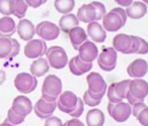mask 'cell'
I'll list each match as a JSON object with an SVG mask.
<instances>
[{"label":"cell","mask_w":148,"mask_h":126,"mask_svg":"<svg viewBox=\"0 0 148 126\" xmlns=\"http://www.w3.org/2000/svg\"><path fill=\"white\" fill-rule=\"evenodd\" d=\"M45 56L50 65V68H53L55 70L64 69L69 62L66 51L59 45H53L49 47Z\"/></svg>","instance_id":"6da1fadb"},{"label":"cell","mask_w":148,"mask_h":126,"mask_svg":"<svg viewBox=\"0 0 148 126\" xmlns=\"http://www.w3.org/2000/svg\"><path fill=\"white\" fill-rule=\"evenodd\" d=\"M14 87L19 93L27 95L36 90L38 86V79L31 73H19L14 78Z\"/></svg>","instance_id":"7a4b0ae2"},{"label":"cell","mask_w":148,"mask_h":126,"mask_svg":"<svg viewBox=\"0 0 148 126\" xmlns=\"http://www.w3.org/2000/svg\"><path fill=\"white\" fill-rule=\"evenodd\" d=\"M97 65L101 70L105 72L114 71L117 65L118 61V53L114 49L113 47H103L101 54L97 57Z\"/></svg>","instance_id":"3957f363"},{"label":"cell","mask_w":148,"mask_h":126,"mask_svg":"<svg viewBox=\"0 0 148 126\" xmlns=\"http://www.w3.org/2000/svg\"><path fill=\"white\" fill-rule=\"evenodd\" d=\"M47 43L41 39H33L27 43L23 49L25 56L27 59L36 60L42 58L47 53Z\"/></svg>","instance_id":"277c9868"},{"label":"cell","mask_w":148,"mask_h":126,"mask_svg":"<svg viewBox=\"0 0 148 126\" xmlns=\"http://www.w3.org/2000/svg\"><path fill=\"white\" fill-rule=\"evenodd\" d=\"M36 35L45 41H52L58 39L60 28L57 24L51 21H42L36 26Z\"/></svg>","instance_id":"5b68a950"},{"label":"cell","mask_w":148,"mask_h":126,"mask_svg":"<svg viewBox=\"0 0 148 126\" xmlns=\"http://www.w3.org/2000/svg\"><path fill=\"white\" fill-rule=\"evenodd\" d=\"M78 97L72 91H64L59 95L57 99V108L61 112L70 114L76 107Z\"/></svg>","instance_id":"8992f818"},{"label":"cell","mask_w":148,"mask_h":126,"mask_svg":"<svg viewBox=\"0 0 148 126\" xmlns=\"http://www.w3.org/2000/svg\"><path fill=\"white\" fill-rule=\"evenodd\" d=\"M62 89H63L62 80L58 76L49 75L44 79L42 85V94H47L58 98L62 93Z\"/></svg>","instance_id":"52a82bcc"},{"label":"cell","mask_w":148,"mask_h":126,"mask_svg":"<svg viewBox=\"0 0 148 126\" xmlns=\"http://www.w3.org/2000/svg\"><path fill=\"white\" fill-rule=\"evenodd\" d=\"M77 51H78V55H77L78 58L85 63H93V61L97 59L99 54L97 45L88 39L79 47Z\"/></svg>","instance_id":"ba28073f"},{"label":"cell","mask_w":148,"mask_h":126,"mask_svg":"<svg viewBox=\"0 0 148 126\" xmlns=\"http://www.w3.org/2000/svg\"><path fill=\"white\" fill-rule=\"evenodd\" d=\"M11 109L17 115L25 118L32 113V111L34 110V106L29 98L25 95H19L13 99Z\"/></svg>","instance_id":"9c48e42d"},{"label":"cell","mask_w":148,"mask_h":126,"mask_svg":"<svg viewBox=\"0 0 148 126\" xmlns=\"http://www.w3.org/2000/svg\"><path fill=\"white\" fill-rule=\"evenodd\" d=\"M57 108V102H48L40 98L34 106V112L41 119H47L53 115Z\"/></svg>","instance_id":"30bf717a"},{"label":"cell","mask_w":148,"mask_h":126,"mask_svg":"<svg viewBox=\"0 0 148 126\" xmlns=\"http://www.w3.org/2000/svg\"><path fill=\"white\" fill-rule=\"evenodd\" d=\"M86 83L88 86L87 91L91 93H103L107 92V83L103 77L97 72H91L86 77Z\"/></svg>","instance_id":"8fae6325"},{"label":"cell","mask_w":148,"mask_h":126,"mask_svg":"<svg viewBox=\"0 0 148 126\" xmlns=\"http://www.w3.org/2000/svg\"><path fill=\"white\" fill-rule=\"evenodd\" d=\"M16 33L19 39L25 41H29L34 39L36 35V26L34 23L29 19H19L18 23L16 24Z\"/></svg>","instance_id":"7c38bea8"},{"label":"cell","mask_w":148,"mask_h":126,"mask_svg":"<svg viewBox=\"0 0 148 126\" xmlns=\"http://www.w3.org/2000/svg\"><path fill=\"white\" fill-rule=\"evenodd\" d=\"M131 115H132L131 105H129V104L124 101H121L116 104L110 116H111L116 122L123 123V122L127 121Z\"/></svg>","instance_id":"4fadbf2b"},{"label":"cell","mask_w":148,"mask_h":126,"mask_svg":"<svg viewBox=\"0 0 148 126\" xmlns=\"http://www.w3.org/2000/svg\"><path fill=\"white\" fill-rule=\"evenodd\" d=\"M87 37L91 39V41L97 43H101L107 39V31L103 27V25L99 21H92L87 24L86 28Z\"/></svg>","instance_id":"5bb4252c"},{"label":"cell","mask_w":148,"mask_h":126,"mask_svg":"<svg viewBox=\"0 0 148 126\" xmlns=\"http://www.w3.org/2000/svg\"><path fill=\"white\" fill-rule=\"evenodd\" d=\"M148 72V63L143 59H136L127 68V73L133 79H142Z\"/></svg>","instance_id":"9a60e30c"},{"label":"cell","mask_w":148,"mask_h":126,"mask_svg":"<svg viewBox=\"0 0 148 126\" xmlns=\"http://www.w3.org/2000/svg\"><path fill=\"white\" fill-rule=\"evenodd\" d=\"M129 92L138 100H144L148 96V82L143 79L131 80Z\"/></svg>","instance_id":"2e32d148"},{"label":"cell","mask_w":148,"mask_h":126,"mask_svg":"<svg viewBox=\"0 0 148 126\" xmlns=\"http://www.w3.org/2000/svg\"><path fill=\"white\" fill-rule=\"evenodd\" d=\"M101 20H103V24H101L103 27L106 31H109V33H116L125 25L119 15L112 10L110 12H107V14L103 16Z\"/></svg>","instance_id":"e0dca14e"},{"label":"cell","mask_w":148,"mask_h":126,"mask_svg":"<svg viewBox=\"0 0 148 126\" xmlns=\"http://www.w3.org/2000/svg\"><path fill=\"white\" fill-rule=\"evenodd\" d=\"M76 16L79 22L87 23V24L92 21H97V13H95V9L91 3L81 5L77 10Z\"/></svg>","instance_id":"ac0fdd59"},{"label":"cell","mask_w":148,"mask_h":126,"mask_svg":"<svg viewBox=\"0 0 148 126\" xmlns=\"http://www.w3.org/2000/svg\"><path fill=\"white\" fill-rule=\"evenodd\" d=\"M68 37H69V41H70V43H71L73 49H76V51L79 49V47H80L84 41H86L87 39H88L86 31L80 26L73 27V28L68 33Z\"/></svg>","instance_id":"d6986e66"},{"label":"cell","mask_w":148,"mask_h":126,"mask_svg":"<svg viewBox=\"0 0 148 126\" xmlns=\"http://www.w3.org/2000/svg\"><path fill=\"white\" fill-rule=\"evenodd\" d=\"M131 47V35L126 33H119L113 39V47L117 53L127 55Z\"/></svg>","instance_id":"ffe728a7"},{"label":"cell","mask_w":148,"mask_h":126,"mask_svg":"<svg viewBox=\"0 0 148 126\" xmlns=\"http://www.w3.org/2000/svg\"><path fill=\"white\" fill-rule=\"evenodd\" d=\"M125 9L127 16L131 19L143 18L147 14V5L142 1H133V3Z\"/></svg>","instance_id":"44dd1931"},{"label":"cell","mask_w":148,"mask_h":126,"mask_svg":"<svg viewBox=\"0 0 148 126\" xmlns=\"http://www.w3.org/2000/svg\"><path fill=\"white\" fill-rule=\"evenodd\" d=\"M49 70H50V65L48 63L47 59L44 57L36 59L31 64V67H29L31 74L36 78H40L45 76L49 72Z\"/></svg>","instance_id":"7402d4cb"},{"label":"cell","mask_w":148,"mask_h":126,"mask_svg":"<svg viewBox=\"0 0 148 126\" xmlns=\"http://www.w3.org/2000/svg\"><path fill=\"white\" fill-rule=\"evenodd\" d=\"M16 33V23L10 16H2L0 18V37H11Z\"/></svg>","instance_id":"603a6c76"},{"label":"cell","mask_w":148,"mask_h":126,"mask_svg":"<svg viewBox=\"0 0 148 126\" xmlns=\"http://www.w3.org/2000/svg\"><path fill=\"white\" fill-rule=\"evenodd\" d=\"M58 26H59V28H60V31L68 35V33H69L73 27L79 26V20L75 14H73V13H68V14H64L60 17Z\"/></svg>","instance_id":"cb8c5ba5"},{"label":"cell","mask_w":148,"mask_h":126,"mask_svg":"<svg viewBox=\"0 0 148 126\" xmlns=\"http://www.w3.org/2000/svg\"><path fill=\"white\" fill-rule=\"evenodd\" d=\"M105 124V114L99 108H92L86 114L87 126H103Z\"/></svg>","instance_id":"d4e9b609"},{"label":"cell","mask_w":148,"mask_h":126,"mask_svg":"<svg viewBox=\"0 0 148 126\" xmlns=\"http://www.w3.org/2000/svg\"><path fill=\"white\" fill-rule=\"evenodd\" d=\"M75 6V0H55L54 7L60 14L71 13Z\"/></svg>","instance_id":"484cf974"},{"label":"cell","mask_w":148,"mask_h":126,"mask_svg":"<svg viewBox=\"0 0 148 126\" xmlns=\"http://www.w3.org/2000/svg\"><path fill=\"white\" fill-rule=\"evenodd\" d=\"M12 49V41L10 37H0V59H8Z\"/></svg>","instance_id":"4316f807"},{"label":"cell","mask_w":148,"mask_h":126,"mask_svg":"<svg viewBox=\"0 0 148 126\" xmlns=\"http://www.w3.org/2000/svg\"><path fill=\"white\" fill-rule=\"evenodd\" d=\"M130 82H131V80H123V81L115 83V92H116V94H117V96L122 101H123L124 99H126L127 93L129 92Z\"/></svg>","instance_id":"83f0119b"},{"label":"cell","mask_w":148,"mask_h":126,"mask_svg":"<svg viewBox=\"0 0 148 126\" xmlns=\"http://www.w3.org/2000/svg\"><path fill=\"white\" fill-rule=\"evenodd\" d=\"M15 10L14 0H0V14L3 16L13 15Z\"/></svg>","instance_id":"f1b7e54d"},{"label":"cell","mask_w":148,"mask_h":126,"mask_svg":"<svg viewBox=\"0 0 148 126\" xmlns=\"http://www.w3.org/2000/svg\"><path fill=\"white\" fill-rule=\"evenodd\" d=\"M14 3H15V10L13 15L15 17H17L18 19L25 18V15L27 11V8H29L25 0H14Z\"/></svg>","instance_id":"f546056e"},{"label":"cell","mask_w":148,"mask_h":126,"mask_svg":"<svg viewBox=\"0 0 148 126\" xmlns=\"http://www.w3.org/2000/svg\"><path fill=\"white\" fill-rule=\"evenodd\" d=\"M25 117H21V116L17 115L16 113H14L13 112V110L9 109L8 112H7V117L6 119H5V121L9 122L10 124H12V125H19V124H21L23 121H25Z\"/></svg>","instance_id":"4dcf8cb0"},{"label":"cell","mask_w":148,"mask_h":126,"mask_svg":"<svg viewBox=\"0 0 148 126\" xmlns=\"http://www.w3.org/2000/svg\"><path fill=\"white\" fill-rule=\"evenodd\" d=\"M92 6L95 9V13H97V21H99L103 18L106 14H107V9L103 3L99 2V1H92L91 2Z\"/></svg>","instance_id":"1f68e13d"},{"label":"cell","mask_w":148,"mask_h":126,"mask_svg":"<svg viewBox=\"0 0 148 126\" xmlns=\"http://www.w3.org/2000/svg\"><path fill=\"white\" fill-rule=\"evenodd\" d=\"M74 59H75V63H76V66L78 67L79 71L82 74L88 73V72L91 71V69H92V63H85V62L81 61L78 58V56L74 57Z\"/></svg>","instance_id":"d6a6232c"},{"label":"cell","mask_w":148,"mask_h":126,"mask_svg":"<svg viewBox=\"0 0 148 126\" xmlns=\"http://www.w3.org/2000/svg\"><path fill=\"white\" fill-rule=\"evenodd\" d=\"M107 96L108 99H109V102H113V103H119L122 100L120 99L117 96L115 92V83H112L111 85L109 86V88H107Z\"/></svg>","instance_id":"836d02e7"},{"label":"cell","mask_w":148,"mask_h":126,"mask_svg":"<svg viewBox=\"0 0 148 126\" xmlns=\"http://www.w3.org/2000/svg\"><path fill=\"white\" fill-rule=\"evenodd\" d=\"M84 111V103L82 101V98H78V102H77L76 107L74 108V110L69 114L72 118H79L83 114Z\"/></svg>","instance_id":"e575fe53"},{"label":"cell","mask_w":148,"mask_h":126,"mask_svg":"<svg viewBox=\"0 0 148 126\" xmlns=\"http://www.w3.org/2000/svg\"><path fill=\"white\" fill-rule=\"evenodd\" d=\"M139 37L137 35H131V47L130 49L128 51L127 55H134V54H137L138 49H139Z\"/></svg>","instance_id":"d590c367"},{"label":"cell","mask_w":148,"mask_h":126,"mask_svg":"<svg viewBox=\"0 0 148 126\" xmlns=\"http://www.w3.org/2000/svg\"><path fill=\"white\" fill-rule=\"evenodd\" d=\"M82 101H83V103H84L85 105L89 106V107H92V108L99 106V104H101V101H99V100H93L92 98L88 95V92H87V91H85L84 94H83Z\"/></svg>","instance_id":"8d00e7d4"},{"label":"cell","mask_w":148,"mask_h":126,"mask_svg":"<svg viewBox=\"0 0 148 126\" xmlns=\"http://www.w3.org/2000/svg\"><path fill=\"white\" fill-rule=\"evenodd\" d=\"M140 124L142 126H148V106L145 107L136 117Z\"/></svg>","instance_id":"74e56055"},{"label":"cell","mask_w":148,"mask_h":126,"mask_svg":"<svg viewBox=\"0 0 148 126\" xmlns=\"http://www.w3.org/2000/svg\"><path fill=\"white\" fill-rule=\"evenodd\" d=\"M131 107H132V115L136 118L138 116V114H139L140 112L144 109V108L147 107V105L144 103V100H141V101H138L137 103H135L134 105H132Z\"/></svg>","instance_id":"f35d334b"},{"label":"cell","mask_w":148,"mask_h":126,"mask_svg":"<svg viewBox=\"0 0 148 126\" xmlns=\"http://www.w3.org/2000/svg\"><path fill=\"white\" fill-rule=\"evenodd\" d=\"M44 126H63V122L61 121V119L59 117L52 115L49 118L45 119Z\"/></svg>","instance_id":"ab89813d"},{"label":"cell","mask_w":148,"mask_h":126,"mask_svg":"<svg viewBox=\"0 0 148 126\" xmlns=\"http://www.w3.org/2000/svg\"><path fill=\"white\" fill-rule=\"evenodd\" d=\"M68 67H69V71L71 72V74H73L74 76L79 77V76L83 75V74L79 71L78 67L76 66V63H75V59H74V58H72V59L68 62Z\"/></svg>","instance_id":"60d3db41"},{"label":"cell","mask_w":148,"mask_h":126,"mask_svg":"<svg viewBox=\"0 0 148 126\" xmlns=\"http://www.w3.org/2000/svg\"><path fill=\"white\" fill-rule=\"evenodd\" d=\"M12 41V49H11V53L9 55L8 59H13L16 56H18L19 51H21V45H19L18 41H16L15 39H11Z\"/></svg>","instance_id":"b9f144b4"},{"label":"cell","mask_w":148,"mask_h":126,"mask_svg":"<svg viewBox=\"0 0 148 126\" xmlns=\"http://www.w3.org/2000/svg\"><path fill=\"white\" fill-rule=\"evenodd\" d=\"M112 11L115 13H117L119 15V17L122 19L124 24H126L127 22V19H128V16H127V13H126V9L123 8V7H116V8H113Z\"/></svg>","instance_id":"7bdbcfd3"},{"label":"cell","mask_w":148,"mask_h":126,"mask_svg":"<svg viewBox=\"0 0 148 126\" xmlns=\"http://www.w3.org/2000/svg\"><path fill=\"white\" fill-rule=\"evenodd\" d=\"M139 41L140 45L137 54L138 55H146V54H148V43L142 37H139Z\"/></svg>","instance_id":"ee69618b"},{"label":"cell","mask_w":148,"mask_h":126,"mask_svg":"<svg viewBox=\"0 0 148 126\" xmlns=\"http://www.w3.org/2000/svg\"><path fill=\"white\" fill-rule=\"evenodd\" d=\"M27 6L32 8H39L43 4L47 2V0H25Z\"/></svg>","instance_id":"f6af8a7d"},{"label":"cell","mask_w":148,"mask_h":126,"mask_svg":"<svg viewBox=\"0 0 148 126\" xmlns=\"http://www.w3.org/2000/svg\"><path fill=\"white\" fill-rule=\"evenodd\" d=\"M63 126H85L81 120H79L78 118H72L70 120H67L65 123L63 124Z\"/></svg>","instance_id":"bcb514c9"},{"label":"cell","mask_w":148,"mask_h":126,"mask_svg":"<svg viewBox=\"0 0 148 126\" xmlns=\"http://www.w3.org/2000/svg\"><path fill=\"white\" fill-rule=\"evenodd\" d=\"M114 1L120 7H125V8H127L128 6H130L133 3V0H114Z\"/></svg>","instance_id":"7dc6e473"},{"label":"cell","mask_w":148,"mask_h":126,"mask_svg":"<svg viewBox=\"0 0 148 126\" xmlns=\"http://www.w3.org/2000/svg\"><path fill=\"white\" fill-rule=\"evenodd\" d=\"M126 100H127V103L129 104V105H134L135 103H137L138 101H141V100H138V99H136L135 97H134L133 95H132L130 92H128L127 93V96H126Z\"/></svg>","instance_id":"c3c4849f"},{"label":"cell","mask_w":148,"mask_h":126,"mask_svg":"<svg viewBox=\"0 0 148 126\" xmlns=\"http://www.w3.org/2000/svg\"><path fill=\"white\" fill-rule=\"evenodd\" d=\"M87 92H88V95L90 96L93 100H99V101H101L103 96L107 93V92H103V93H91V92H89V91H87Z\"/></svg>","instance_id":"681fc988"},{"label":"cell","mask_w":148,"mask_h":126,"mask_svg":"<svg viewBox=\"0 0 148 126\" xmlns=\"http://www.w3.org/2000/svg\"><path fill=\"white\" fill-rule=\"evenodd\" d=\"M44 100H46V101L48 102H57V97H53V96L51 95H47V94H42V97Z\"/></svg>","instance_id":"f907efd6"},{"label":"cell","mask_w":148,"mask_h":126,"mask_svg":"<svg viewBox=\"0 0 148 126\" xmlns=\"http://www.w3.org/2000/svg\"><path fill=\"white\" fill-rule=\"evenodd\" d=\"M116 104L117 103H113V102H109V103H108L107 109H108V112H109V115H111L112 111H113V109H114V107H115Z\"/></svg>","instance_id":"816d5d0a"},{"label":"cell","mask_w":148,"mask_h":126,"mask_svg":"<svg viewBox=\"0 0 148 126\" xmlns=\"http://www.w3.org/2000/svg\"><path fill=\"white\" fill-rule=\"evenodd\" d=\"M5 72L3 70H0V85H2L5 81Z\"/></svg>","instance_id":"f5cc1de1"},{"label":"cell","mask_w":148,"mask_h":126,"mask_svg":"<svg viewBox=\"0 0 148 126\" xmlns=\"http://www.w3.org/2000/svg\"><path fill=\"white\" fill-rule=\"evenodd\" d=\"M0 126H14V125H12V124H10L7 121H4L3 123H0Z\"/></svg>","instance_id":"db71d44e"},{"label":"cell","mask_w":148,"mask_h":126,"mask_svg":"<svg viewBox=\"0 0 148 126\" xmlns=\"http://www.w3.org/2000/svg\"><path fill=\"white\" fill-rule=\"evenodd\" d=\"M141 1H142L143 3H145L146 5H148V0H141Z\"/></svg>","instance_id":"11a10c76"}]
</instances>
